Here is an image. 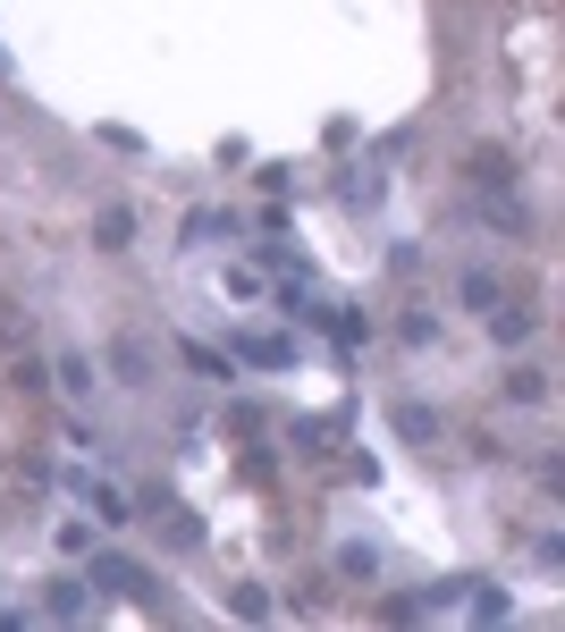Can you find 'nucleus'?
<instances>
[{"label":"nucleus","instance_id":"nucleus-2","mask_svg":"<svg viewBox=\"0 0 565 632\" xmlns=\"http://www.w3.org/2000/svg\"><path fill=\"white\" fill-rule=\"evenodd\" d=\"M94 582H101V591H127V599L144 591V573L127 566V557H94Z\"/></svg>","mask_w":565,"mask_h":632},{"label":"nucleus","instance_id":"nucleus-4","mask_svg":"<svg viewBox=\"0 0 565 632\" xmlns=\"http://www.w3.org/2000/svg\"><path fill=\"white\" fill-rule=\"evenodd\" d=\"M127 236H135V220H127V211H101V220H94V245H101V253H119Z\"/></svg>","mask_w":565,"mask_h":632},{"label":"nucleus","instance_id":"nucleus-6","mask_svg":"<svg viewBox=\"0 0 565 632\" xmlns=\"http://www.w3.org/2000/svg\"><path fill=\"white\" fill-rule=\"evenodd\" d=\"M397 430H406V439H440V422H431L422 405H397Z\"/></svg>","mask_w":565,"mask_h":632},{"label":"nucleus","instance_id":"nucleus-3","mask_svg":"<svg viewBox=\"0 0 565 632\" xmlns=\"http://www.w3.org/2000/svg\"><path fill=\"white\" fill-rule=\"evenodd\" d=\"M506 397H515V405H540V397H549V379H540L532 363H515V372H506Z\"/></svg>","mask_w":565,"mask_h":632},{"label":"nucleus","instance_id":"nucleus-1","mask_svg":"<svg viewBox=\"0 0 565 632\" xmlns=\"http://www.w3.org/2000/svg\"><path fill=\"white\" fill-rule=\"evenodd\" d=\"M490 338H498V347H524V338H532V313H515V304H490Z\"/></svg>","mask_w":565,"mask_h":632},{"label":"nucleus","instance_id":"nucleus-7","mask_svg":"<svg viewBox=\"0 0 565 632\" xmlns=\"http://www.w3.org/2000/svg\"><path fill=\"white\" fill-rule=\"evenodd\" d=\"M338 573H346V582H372L380 566H372V548H338Z\"/></svg>","mask_w":565,"mask_h":632},{"label":"nucleus","instance_id":"nucleus-8","mask_svg":"<svg viewBox=\"0 0 565 632\" xmlns=\"http://www.w3.org/2000/svg\"><path fill=\"white\" fill-rule=\"evenodd\" d=\"M85 498H94L101 523H127V498H119V489H94V481H85Z\"/></svg>","mask_w":565,"mask_h":632},{"label":"nucleus","instance_id":"nucleus-5","mask_svg":"<svg viewBox=\"0 0 565 632\" xmlns=\"http://www.w3.org/2000/svg\"><path fill=\"white\" fill-rule=\"evenodd\" d=\"M465 304H472V313H490V304H498V279H490V270H472V279H465Z\"/></svg>","mask_w":565,"mask_h":632}]
</instances>
